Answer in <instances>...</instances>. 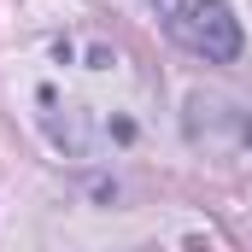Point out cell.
<instances>
[{"instance_id": "cell-1", "label": "cell", "mask_w": 252, "mask_h": 252, "mask_svg": "<svg viewBox=\"0 0 252 252\" xmlns=\"http://www.w3.org/2000/svg\"><path fill=\"white\" fill-rule=\"evenodd\" d=\"M158 18L170 41L199 53L205 64L241 59V18L229 12V0H158Z\"/></svg>"}]
</instances>
